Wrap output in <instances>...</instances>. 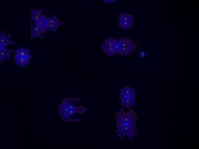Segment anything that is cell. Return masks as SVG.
<instances>
[{
  "label": "cell",
  "instance_id": "ffe728a7",
  "mask_svg": "<svg viewBox=\"0 0 199 149\" xmlns=\"http://www.w3.org/2000/svg\"><path fill=\"white\" fill-rule=\"evenodd\" d=\"M103 1L105 2H106L107 3L112 4L113 3H114L116 1V0H103Z\"/></svg>",
  "mask_w": 199,
  "mask_h": 149
},
{
  "label": "cell",
  "instance_id": "d6986e66",
  "mask_svg": "<svg viewBox=\"0 0 199 149\" xmlns=\"http://www.w3.org/2000/svg\"><path fill=\"white\" fill-rule=\"evenodd\" d=\"M43 13V10L42 8H40V9H38V10H37L36 13H38V15H40V16H41V15H42Z\"/></svg>",
  "mask_w": 199,
  "mask_h": 149
},
{
  "label": "cell",
  "instance_id": "4fadbf2b",
  "mask_svg": "<svg viewBox=\"0 0 199 149\" xmlns=\"http://www.w3.org/2000/svg\"><path fill=\"white\" fill-rule=\"evenodd\" d=\"M120 93H124L127 95H133V96H136L137 95L135 90L133 89V88L130 87V86H127V87L122 88L120 90Z\"/></svg>",
  "mask_w": 199,
  "mask_h": 149
},
{
  "label": "cell",
  "instance_id": "277c9868",
  "mask_svg": "<svg viewBox=\"0 0 199 149\" xmlns=\"http://www.w3.org/2000/svg\"><path fill=\"white\" fill-rule=\"evenodd\" d=\"M121 42L120 55L127 57L135 52L137 48L135 43L132 40L127 37H122L120 39Z\"/></svg>",
  "mask_w": 199,
  "mask_h": 149
},
{
  "label": "cell",
  "instance_id": "5b68a950",
  "mask_svg": "<svg viewBox=\"0 0 199 149\" xmlns=\"http://www.w3.org/2000/svg\"><path fill=\"white\" fill-rule=\"evenodd\" d=\"M118 23L120 28L123 30H128L132 28L135 20L133 18V16L128 13H125L119 16L118 20Z\"/></svg>",
  "mask_w": 199,
  "mask_h": 149
},
{
  "label": "cell",
  "instance_id": "8992f818",
  "mask_svg": "<svg viewBox=\"0 0 199 149\" xmlns=\"http://www.w3.org/2000/svg\"><path fill=\"white\" fill-rule=\"evenodd\" d=\"M120 105L125 107H133L135 105L137 100L136 96L129 95L124 93H120L119 94Z\"/></svg>",
  "mask_w": 199,
  "mask_h": 149
},
{
  "label": "cell",
  "instance_id": "52a82bcc",
  "mask_svg": "<svg viewBox=\"0 0 199 149\" xmlns=\"http://www.w3.org/2000/svg\"><path fill=\"white\" fill-rule=\"evenodd\" d=\"M114 40V38H108L101 45V49L104 51V53L107 56L109 57H114L115 56L113 49Z\"/></svg>",
  "mask_w": 199,
  "mask_h": 149
},
{
  "label": "cell",
  "instance_id": "7a4b0ae2",
  "mask_svg": "<svg viewBox=\"0 0 199 149\" xmlns=\"http://www.w3.org/2000/svg\"><path fill=\"white\" fill-rule=\"evenodd\" d=\"M117 130L115 132L121 139L123 140L125 136H128L132 140L136 135L137 130V122L130 123H116Z\"/></svg>",
  "mask_w": 199,
  "mask_h": 149
},
{
  "label": "cell",
  "instance_id": "9c48e42d",
  "mask_svg": "<svg viewBox=\"0 0 199 149\" xmlns=\"http://www.w3.org/2000/svg\"><path fill=\"white\" fill-rule=\"evenodd\" d=\"M6 46L7 45L0 42V62L1 63H4L5 60H10V55L15 53L12 50L7 49Z\"/></svg>",
  "mask_w": 199,
  "mask_h": 149
},
{
  "label": "cell",
  "instance_id": "2e32d148",
  "mask_svg": "<svg viewBox=\"0 0 199 149\" xmlns=\"http://www.w3.org/2000/svg\"><path fill=\"white\" fill-rule=\"evenodd\" d=\"M40 16L38 15L37 13H35V15H33V16L31 15L30 20L31 21H36V20H38L40 18Z\"/></svg>",
  "mask_w": 199,
  "mask_h": 149
},
{
  "label": "cell",
  "instance_id": "6da1fadb",
  "mask_svg": "<svg viewBox=\"0 0 199 149\" xmlns=\"http://www.w3.org/2000/svg\"><path fill=\"white\" fill-rule=\"evenodd\" d=\"M80 102V98L76 97H67L63 100L58 107V113L63 121L72 123L80 121V118L78 116L87 111L86 107L78 105V103Z\"/></svg>",
  "mask_w": 199,
  "mask_h": 149
},
{
  "label": "cell",
  "instance_id": "ba28073f",
  "mask_svg": "<svg viewBox=\"0 0 199 149\" xmlns=\"http://www.w3.org/2000/svg\"><path fill=\"white\" fill-rule=\"evenodd\" d=\"M13 60L15 64L21 68H24L30 64L33 59V56L30 54L28 56H19L15 54L13 55Z\"/></svg>",
  "mask_w": 199,
  "mask_h": 149
},
{
  "label": "cell",
  "instance_id": "8fae6325",
  "mask_svg": "<svg viewBox=\"0 0 199 149\" xmlns=\"http://www.w3.org/2000/svg\"><path fill=\"white\" fill-rule=\"evenodd\" d=\"M11 37V34H8V35H5L3 31H1V33H0V42L7 45V46L9 45L13 44L15 43V41H12V40H10Z\"/></svg>",
  "mask_w": 199,
  "mask_h": 149
},
{
  "label": "cell",
  "instance_id": "3957f363",
  "mask_svg": "<svg viewBox=\"0 0 199 149\" xmlns=\"http://www.w3.org/2000/svg\"><path fill=\"white\" fill-rule=\"evenodd\" d=\"M115 119L116 120V123H132L137 122L138 117L132 108L127 112H125L123 108H122L117 112Z\"/></svg>",
  "mask_w": 199,
  "mask_h": 149
},
{
  "label": "cell",
  "instance_id": "7c38bea8",
  "mask_svg": "<svg viewBox=\"0 0 199 149\" xmlns=\"http://www.w3.org/2000/svg\"><path fill=\"white\" fill-rule=\"evenodd\" d=\"M31 35L30 38H35L38 37L42 38L43 34L40 32V28L38 27L35 26H31Z\"/></svg>",
  "mask_w": 199,
  "mask_h": 149
},
{
  "label": "cell",
  "instance_id": "9a60e30c",
  "mask_svg": "<svg viewBox=\"0 0 199 149\" xmlns=\"http://www.w3.org/2000/svg\"><path fill=\"white\" fill-rule=\"evenodd\" d=\"M120 47H121V42L120 40L115 39L114 41V52L115 54H120Z\"/></svg>",
  "mask_w": 199,
  "mask_h": 149
},
{
  "label": "cell",
  "instance_id": "e0dca14e",
  "mask_svg": "<svg viewBox=\"0 0 199 149\" xmlns=\"http://www.w3.org/2000/svg\"><path fill=\"white\" fill-rule=\"evenodd\" d=\"M148 56V54L146 51H142L139 53V56L140 57L143 58Z\"/></svg>",
  "mask_w": 199,
  "mask_h": 149
},
{
  "label": "cell",
  "instance_id": "5bb4252c",
  "mask_svg": "<svg viewBox=\"0 0 199 149\" xmlns=\"http://www.w3.org/2000/svg\"><path fill=\"white\" fill-rule=\"evenodd\" d=\"M16 55L19 56H28L30 54V50L26 49L25 47H21L15 51Z\"/></svg>",
  "mask_w": 199,
  "mask_h": 149
},
{
  "label": "cell",
  "instance_id": "7402d4cb",
  "mask_svg": "<svg viewBox=\"0 0 199 149\" xmlns=\"http://www.w3.org/2000/svg\"><path fill=\"white\" fill-rule=\"evenodd\" d=\"M58 28V26H56V25H55L51 30H52L53 32H55L56 31V30H57Z\"/></svg>",
  "mask_w": 199,
  "mask_h": 149
},
{
  "label": "cell",
  "instance_id": "30bf717a",
  "mask_svg": "<svg viewBox=\"0 0 199 149\" xmlns=\"http://www.w3.org/2000/svg\"><path fill=\"white\" fill-rule=\"evenodd\" d=\"M46 18H47L46 15L45 14H42L40 16V18L38 19L40 21V25L38 28H40V32L42 34L45 33L46 31H47L46 30V27L48 23Z\"/></svg>",
  "mask_w": 199,
  "mask_h": 149
},
{
  "label": "cell",
  "instance_id": "44dd1931",
  "mask_svg": "<svg viewBox=\"0 0 199 149\" xmlns=\"http://www.w3.org/2000/svg\"><path fill=\"white\" fill-rule=\"evenodd\" d=\"M36 12H37V10H35L34 8H31L30 10V13H31V15H32V16L35 15L36 13Z\"/></svg>",
  "mask_w": 199,
  "mask_h": 149
},
{
  "label": "cell",
  "instance_id": "ac0fdd59",
  "mask_svg": "<svg viewBox=\"0 0 199 149\" xmlns=\"http://www.w3.org/2000/svg\"><path fill=\"white\" fill-rule=\"evenodd\" d=\"M63 24V23L60 21V20H58L55 23V25H56V26H58V27H59L60 26H61V25H62Z\"/></svg>",
  "mask_w": 199,
  "mask_h": 149
},
{
  "label": "cell",
  "instance_id": "603a6c76",
  "mask_svg": "<svg viewBox=\"0 0 199 149\" xmlns=\"http://www.w3.org/2000/svg\"><path fill=\"white\" fill-rule=\"evenodd\" d=\"M51 19H52L53 21H55V22L58 20L56 16H55V15L52 16V18H51Z\"/></svg>",
  "mask_w": 199,
  "mask_h": 149
}]
</instances>
